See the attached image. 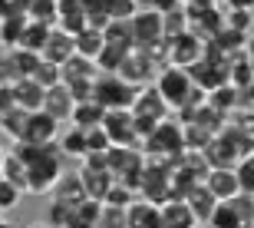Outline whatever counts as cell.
<instances>
[{
	"label": "cell",
	"mask_w": 254,
	"mask_h": 228,
	"mask_svg": "<svg viewBox=\"0 0 254 228\" xmlns=\"http://www.w3.org/2000/svg\"><path fill=\"white\" fill-rule=\"evenodd\" d=\"M66 172L63 165V152L57 149V143L47 146L43 149V155H40L37 162H30L27 165V182H23V192H30V195H43V192H53V185H57V179Z\"/></svg>",
	"instance_id": "cell-1"
},
{
	"label": "cell",
	"mask_w": 254,
	"mask_h": 228,
	"mask_svg": "<svg viewBox=\"0 0 254 228\" xmlns=\"http://www.w3.org/2000/svg\"><path fill=\"white\" fill-rule=\"evenodd\" d=\"M152 86L159 89V96L165 99V106H169V109H175V113L189 103L191 89H195L189 70H179V67H162L159 73H155V83H152Z\"/></svg>",
	"instance_id": "cell-2"
},
{
	"label": "cell",
	"mask_w": 254,
	"mask_h": 228,
	"mask_svg": "<svg viewBox=\"0 0 254 228\" xmlns=\"http://www.w3.org/2000/svg\"><path fill=\"white\" fill-rule=\"evenodd\" d=\"M155 73H159V63H155L145 50H129L123 57V63H119V70H116V76H119L123 83H129L132 89L152 86L155 83Z\"/></svg>",
	"instance_id": "cell-3"
},
{
	"label": "cell",
	"mask_w": 254,
	"mask_h": 228,
	"mask_svg": "<svg viewBox=\"0 0 254 228\" xmlns=\"http://www.w3.org/2000/svg\"><path fill=\"white\" fill-rule=\"evenodd\" d=\"M135 89L129 83H123L119 76H96L93 83V103L103 109H132Z\"/></svg>",
	"instance_id": "cell-4"
},
{
	"label": "cell",
	"mask_w": 254,
	"mask_h": 228,
	"mask_svg": "<svg viewBox=\"0 0 254 228\" xmlns=\"http://www.w3.org/2000/svg\"><path fill=\"white\" fill-rule=\"evenodd\" d=\"M175 149H182V123H175L169 116L145 139V155H152V159H162V155L165 159H175Z\"/></svg>",
	"instance_id": "cell-5"
},
{
	"label": "cell",
	"mask_w": 254,
	"mask_h": 228,
	"mask_svg": "<svg viewBox=\"0 0 254 228\" xmlns=\"http://www.w3.org/2000/svg\"><path fill=\"white\" fill-rule=\"evenodd\" d=\"M129 30H132V47L135 50H152L162 37V13L149 7H139V13L129 20Z\"/></svg>",
	"instance_id": "cell-6"
},
{
	"label": "cell",
	"mask_w": 254,
	"mask_h": 228,
	"mask_svg": "<svg viewBox=\"0 0 254 228\" xmlns=\"http://www.w3.org/2000/svg\"><path fill=\"white\" fill-rule=\"evenodd\" d=\"M60 136V123L53 116H47L43 109L37 113H27V123H23V133H20V143L23 146H53Z\"/></svg>",
	"instance_id": "cell-7"
},
{
	"label": "cell",
	"mask_w": 254,
	"mask_h": 228,
	"mask_svg": "<svg viewBox=\"0 0 254 228\" xmlns=\"http://www.w3.org/2000/svg\"><path fill=\"white\" fill-rule=\"evenodd\" d=\"M205 40H198L191 30L179 33V37L169 40V67H179V70H191L198 60L205 57Z\"/></svg>",
	"instance_id": "cell-8"
},
{
	"label": "cell",
	"mask_w": 254,
	"mask_h": 228,
	"mask_svg": "<svg viewBox=\"0 0 254 228\" xmlns=\"http://www.w3.org/2000/svg\"><path fill=\"white\" fill-rule=\"evenodd\" d=\"M99 129L106 133L109 146H126V149H135V129H132V113L129 109H106Z\"/></svg>",
	"instance_id": "cell-9"
},
{
	"label": "cell",
	"mask_w": 254,
	"mask_h": 228,
	"mask_svg": "<svg viewBox=\"0 0 254 228\" xmlns=\"http://www.w3.org/2000/svg\"><path fill=\"white\" fill-rule=\"evenodd\" d=\"M129 113L162 123V119H169V116H172V109L165 106V99L159 96V89H155V86H142V89H135V99H132V109H129Z\"/></svg>",
	"instance_id": "cell-10"
},
{
	"label": "cell",
	"mask_w": 254,
	"mask_h": 228,
	"mask_svg": "<svg viewBox=\"0 0 254 228\" xmlns=\"http://www.w3.org/2000/svg\"><path fill=\"white\" fill-rule=\"evenodd\" d=\"M69 57H73V37H69L66 30L53 27L47 43H43V50H40V60H43V63H53V67H63Z\"/></svg>",
	"instance_id": "cell-11"
},
{
	"label": "cell",
	"mask_w": 254,
	"mask_h": 228,
	"mask_svg": "<svg viewBox=\"0 0 254 228\" xmlns=\"http://www.w3.org/2000/svg\"><path fill=\"white\" fill-rule=\"evenodd\" d=\"M10 96H13V109H23V113L43 109V86L33 83V79H13Z\"/></svg>",
	"instance_id": "cell-12"
},
{
	"label": "cell",
	"mask_w": 254,
	"mask_h": 228,
	"mask_svg": "<svg viewBox=\"0 0 254 228\" xmlns=\"http://www.w3.org/2000/svg\"><path fill=\"white\" fill-rule=\"evenodd\" d=\"M211 195H215L218 202H231L238 195V175H235V169H208V175H205V182H201Z\"/></svg>",
	"instance_id": "cell-13"
},
{
	"label": "cell",
	"mask_w": 254,
	"mask_h": 228,
	"mask_svg": "<svg viewBox=\"0 0 254 228\" xmlns=\"http://www.w3.org/2000/svg\"><path fill=\"white\" fill-rule=\"evenodd\" d=\"M96 76H99V70H96L93 60H86V57H69L60 67V83L63 86H76V83H93Z\"/></svg>",
	"instance_id": "cell-14"
},
{
	"label": "cell",
	"mask_w": 254,
	"mask_h": 228,
	"mask_svg": "<svg viewBox=\"0 0 254 228\" xmlns=\"http://www.w3.org/2000/svg\"><path fill=\"white\" fill-rule=\"evenodd\" d=\"M195 215L182 199H169L159 205V228H195Z\"/></svg>",
	"instance_id": "cell-15"
},
{
	"label": "cell",
	"mask_w": 254,
	"mask_h": 228,
	"mask_svg": "<svg viewBox=\"0 0 254 228\" xmlns=\"http://www.w3.org/2000/svg\"><path fill=\"white\" fill-rule=\"evenodd\" d=\"M43 113L53 116V119H57L60 126L69 123V113H73V96H69V89H66L63 83L43 93Z\"/></svg>",
	"instance_id": "cell-16"
},
{
	"label": "cell",
	"mask_w": 254,
	"mask_h": 228,
	"mask_svg": "<svg viewBox=\"0 0 254 228\" xmlns=\"http://www.w3.org/2000/svg\"><path fill=\"white\" fill-rule=\"evenodd\" d=\"M83 199H86V189H83V182H79V175H76V172H63L57 179V185H53V202L73 209V205H79Z\"/></svg>",
	"instance_id": "cell-17"
},
{
	"label": "cell",
	"mask_w": 254,
	"mask_h": 228,
	"mask_svg": "<svg viewBox=\"0 0 254 228\" xmlns=\"http://www.w3.org/2000/svg\"><path fill=\"white\" fill-rule=\"evenodd\" d=\"M182 202L189 205V212L195 215V222H198V225H205V222L211 219V212L218 209V199H215V195H211V192L205 189V185H195V189H191V192H189V195H185Z\"/></svg>",
	"instance_id": "cell-18"
},
{
	"label": "cell",
	"mask_w": 254,
	"mask_h": 228,
	"mask_svg": "<svg viewBox=\"0 0 254 228\" xmlns=\"http://www.w3.org/2000/svg\"><path fill=\"white\" fill-rule=\"evenodd\" d=\"M126 228H159V205L135 199L126 209Z\"/></svg>",
	"instance_id": "cell-19"
},
{
	"label": "cell",
	"mask_w": 254,
	"mask_h": 228,
	"mask_svg": "<svg viewBox=\"0 0 254 228\" xmlns=\"http://www.w3.org/2000/svg\"><path fill=\"white\" fill-rule=\"evenodd\" d=\"M99 209H103V205H99L96 199H83L79 205L69 209L63 228H96V222H99Z\"/></svg>",
	"instance_id": "cell-20"
},
{
	"label": "cell",
	"mask_w": 254,
	"mask_h": 228,
	"mask_svg": "<svg viewBox=\"0 0 254 228\" xmlns=\"http://www.w3.org/2000/svg\"><path fill=\"white\" fill-rule=\"evenodd\" d=\"M103 30H93V27H86V30H79L73 37V53L76 57H86V60H93L96 63V57L103 53Z\"/></svg>",
	"instance_id": "cell-21"
},
{
	"label": "cell",
	"mask_w": 254,
	"mask_h": 228,
	"mask_svg": "<svg viewBox=\"0 0 254 228\" xmlns=\"http://www.w3.org/2000/svg\"><path fill=\"white\" fill-rule=\"evenodd\" d=\"M103 116L106 109L103 106H96V103H73V113H69V126L73 129H96V126L103 123Z\"/></svg>",
	"instance_id": "cell-22"
},
{
	"label": "cell",
	"mask_w": 254,
	"mask_h": 228,
	"mask_svg": "<svg viewBox=\"0 0 254 228\" xmlns=\"http://www.w3.org/2000/svg\"><path fill=\"white\" fill-rule=\"evenodd\" d=\"M103 43L106 47H116V50H123V53H129L132 47V30H129V20H109L103 27Z\"/></svg>",
	"instance_id": "cell-23"
},
{
	"label": "cell",
	"mask_w": 254,
	"mask_h": 228,
	"mask_svg": "<svg viewBox=\"0 0 254 228\" xmlns=\"http://www.w3.org/2000/svg\"><path fill=\"white\" fill-rule=\"evenodd\" d=\"M50 30H53V27H47V23L27 20V27H23V33H20L17 50H27V53H37V57H40V50H43V43H47Z\"/></svg>",
	"instance_id": "cell-24"
},
{
	"label": "cell",
	"mask_w": 254,
	"mask_h": 228,
	"mask_svg": "<svg viewBox=\"0 0 254 228\" xmlns=\"http://www.w3.org/2000/svg\"><path fill=\"white\" fill-rule=\"evenodd\" d=\"M57 149L63 152V159H86V133L83 129H66L57 136Z\"/></svg>",
	"instance_id": "cell-25"
},
{
	"label": "cell",
	"mask_w": 254,
	"mask_h": 228,
	"mask_svg": "<svg viewBox=\"0 0 254 228\" xmlns=\"http://www.w3.org/2000/svg\"><path fill=\"white\" fill-rule=\"evenodd\" d=\"M205 103L211 106V109H215V113H231V109H235L238 106V89L231 83H225V86H218V89H211V93L205 96Z\"/></svg>",
	"instance_id": "cell-26"
},
{
	"label": "cell",
	"mask_w": 254,
	"mask_h": 228,
	"mask_svg": "<svg viewBox=\"0 0 254 228\" xmlns=\"http://www.w3.org/2000/svg\"><path fill=\"white\" fill-rule=\"evenodd\" d=\"M0 179L13 182V185L23 192V182H27V162L20 159L17 152H7V155H3V165H0Z\"/></svg>",
	"instance_id": "cell-27"
},
{
	"label": "cell",
	"mask_w": 254,
	"mask_h": 228,
	"mask_svg": "<svg viewBox=\"0 0 254 228\" xmlns=\"http://www.w3.org/2000/svg\"><path fill=\"white\" fill-rule=\"evenodd\" d=\"M7 53H10V67H13V79H30L40 63L37 53H27V50H7Z\"/></svg>",
	"instance_id": "cell-28"
},
{
	"label": "cell",
	"mask_w": 254,
	"mask_h": 228,
	"mask_svg": "<svg viewBox=\"0 0 254 228\" xmlns=\"http://www.w3.org/2000/svg\"><path fill=\"white\" fill-rule=\"evenodd\" d=\"M23 27H27V17H7V20H0V50H17Z\"/></svg>",
	"instance_id": "cell-29"
},
{
	"label": "cell",
	"mask_w": 254,
	"mask_h": 228,
	"mask_svg": "<svg viewBox=\"0 0 254 228\" xmlns=\"http://www.w3.org/2000/svg\"><path fill=\"white\" fill-rule=\"evenodd\" d=\"M185 30H189V13H185V7H175V10H169V13H162V37L165 40L179 37Z\"/></svg>",
	"instance_id": "cell-30"
},
{
	"label": "cell",
	"mask_w": 254,
	"mask_h": 228,
	"mask_svg": "<svg viewBox=\"0 0 254 228\" xmlns=\"http://www.w3.org/2000/svg\"><path fill=\"white\" fill-rule=\"evenodd\" d=\"M228 205H231V212L238 215L241 228H254V195H248V192H238V195L228 202Z\"/></svg>",
	"instance_id": "cell-31"
},
{
	"label": "cell",
	"mask_w": 254,
	"mask_h": 228,
	"mask_svg": "<svg viewBox=\"0 0 254 228\" xmlns=\"http://www.w3.org/2000/svg\"><path fill=\"white\" fill-rule=\"evenodd\" d=\"M139 0H103V10L109 20H132L139 13Z\"/></svg>",
	"instance_id": "cell-32"
},
{
	"label": "cell",
	"mask_w": 254,
	"mask_h": 228,
	"mask_svg": "<svg viewBox=\"0 0 254 228\" xmlns=\"http://www.w3.org/2000/svg\"><path fill=\"white\" fill-rule=\"evenodd\" d=\"M235 175H238V189L254 195V152H248L235 162Z\"/></svg>",
	"instance_id": "cell-33"
},
{
	"label": "cell",
	"mask_w": 254,
	"mask_h": 228,
	"mask_svg": "<svg viewBox=\"0 0 254 228\" xmlns=\"http://www.w3.org/2000/svg\"><path fill=\"white\" fill-rule=\"evenodd\" d=\"M132 202H135V192H129L126 185H119V182H113L99 205H106V209H129Z\"/></svg>",
	"instance_id": "cell-34"
},
{
	"label": "cell",
	"mask_w": 254,
	"mask_h": 228,
	"mask_svg": "<svg viewBox=\"0 0 254 228\" xmlns=\"http://www.w3.org/2000/svg\"><path fill=\"white\" fill-rule=\"evenodd\" d=\"M23 123H27V113H23V109H7V113L0 116V133H7L13 143H20Z\"/></svg>",
	"instance_id": "cell-35"
},
{
	"label": "cell",
	"mask_w": 254,
	"mask_h": 228,
	"mask_svg": "<svg viewBox=\"0 0 254 228\" xmlns=\"http://www.w3.org/2000/svg\"><path fill=\"white\" fill-rule=\"evenodd\" d=\"M123 50L116 47H103V53L96 57V70H99V76H116V70H119V63H123Z\"/></svg>",
	"instance_id": "cell-36"
},
{
	"label": "cell",
	"mask_w": 254,
	"mask_h": 228,
	"mask_svg": "<svg viewBox=\"0 0 254 228\" xmlns=\"http://www.w3.org/2000/svg\"><path fill=\"white\" fill-rule=\"evenodd\" d=\"M205 228H241V222H238V215L231 212L228 202H218V209L211 212V219L205 222Z\"/></svg>",
	"instance_id": "cell-37"
},
{
	"label": "cell",
	"mask_w": 254,
	"mask_h": 228,
	"mask_svg": "<svg viewBox=\"0 0 254 228\" xmlns=\"http://www.w3.org/2000/svg\"><path fill=\"white\" fill-rule=\"evenodd\" d=\"M30 79H33V83H40V86H43V93H47V89L60 86V67H53V63H43V60H40Z\"/></svg>",
	"instance_id": "cell-38"
},
{
	"label": "cell",
	"mask_w": 254,
	"mask_h": 228,
	"mask_svg": "<svg viewBox=\"0 0 254 228\" xmlns=\"http://www.w3.org/2000/svg\"><path fill=\"white\" fill-rule=\"evenodd\" d=\"M20 199H23V192H20L13 182L0 179V215H3V212H13L20 205Z\"/></svg>",
	"instance_id": "cell-39"
},
{
	"label": "cell",
	"mask_w": 254,
	"mask_h": 228,
	"mask_svg": "<svg viewBox=\"0 0 254 228\" xmlns=\"http://www.w3.org/2000/svg\"><path fill=\"white\" fill-rule=\"evenodd\" d=\"M113 149L109 146V139H106V133L96 126V129H86V155H106V152Z\"/></svg>",
	"instance_id": "cell-40"
},
{
	"label": "cell",
	"mask_w": 254,
	"mask_h": 228,
	"mask_svg": "<svg viewBox=\"0 0 254 228\" xmlns=\"http://www.w3.org/2000/svg\"><path fill=\"white\" fill-rule=\"evenodd\" d=\"M96 228H126V209H99V222Z\"/></svg>",
	"instance_id": "cell-41"
},
{
	"label": "cell",
	"mask_w": 254,
	"mask_h": 228,
	"mask_svg": "<svg viewBox=\"0 0 254 228\" xmlns=\"http://www.w3.org/2000/svg\"><path fill=\"white\" fill-rule=\"evenodd\" d=\"M33 0H0V20L7 17H27V10Z\"/></svg>",
	"instance_id": "cell-42"
},
{
	"label": "cell",
	"mask_w": 254,
	"mask_h": 228,
	"mask_svg": "<svg viewBox=\"0 0 254 228\" xmlns=\"http://www.w3.org/2000/svg\"><path fill=\"white\" fill-rule=\"evenodd\" d=\"M66 215H69V209H66V205H60V202H50V209H47V225H50V228H63V225H66Z\"/></svg>",
	"instance_id": "cell-43"
},
{
	"label": "cell",
	"mask_w": 254,
	"mask_h": 228,
	"mask_svg": "<svg viewBox=\"0 0 254 228\" xmlns=\"http://www.w3.org/2000/svg\"><path fill=\"white\" fill-rule=\"evenodd\" d=\"M13 83V67H10V53L0 50V86H10Z\"/></svg>",
	"instance_id": "cell-44"
},
{
	"label": "cell",
	"mask_w": 254,
	"mask_h": 228,
	"mask_svg": "<svg viewBox=\"0 0 254 228\" xmlns=\"http://www.w3.org/2000/svg\"><path fill=\"white\" fill-rule=\"evenodd\" d=\"M142 7H149V10H155V13H169V10H175V7H182L179 0H145Z\"/></svg>",
	"instance_id": "cell-45"
},
{
	"label": "cell",
	"mask_w": 254,
	"mask_h": 228,
	"mask_svg": "<svg viewBox=\"0 0 254 228\" xmlns=\"http://www.w3.org/2000/svg\"><path fill=\"white\" fill-rule=\"evenodd\" d=\"M13 109V96H10V86H0V116Z\"/></svg>",
	"instance_id": "cell-46"
},
{
	"label": "cell",
	"mask_w": 254,
	"mask_h": 228,
	"mask_svg": "<svg viewBox=\"0 0 254 228\" xmlns=\"http://www.w3.org/2000/svg\"><path fill=\"white\" fill-rule=\"evenodd\" d=\"M228 10H254V0H228Z\"/></svg>",
	"instance_id": "cell-47"
},
{
	"label": "cell",
	"mask_w": 254,
	"mask_h": 228,
	"mask_svg": "<svg viewBox=\"0 0 254 228\" xmlns=\"http://www.w3.org/2000/svg\"><path fill=\"white\" fill-rule=\"evenodd\" d=\"M27 228H50V225H47V222H30Z\"/></svg>",
	"instance_id": "cell-48"
},
{
	"label": "cell",
	"mask_w": 254,
	"mask_h": 228,
	"mask_svg": "<svg viewBox=\"0 0 254 228\" xmlns=\"http://www.w3.org/2000/svg\"><path fill=\"white\" fill-rule=\"evenodd\" d=\"M0 228H13V225H10V222L3 219V215H0Z\"/></svg>",
	"instance_id": "cell-49"
},
{
	"label": "cell",
	"mask_w": 254,
	"mask_h": 228,
	"mask_svg": "<svg viewBox=\"0 0 254 228\" xmlns=\"http://www.w3.org/2000/svg\"><path fill=\"white\" fill-rule=\"evenodd\" d=\"M3 155H7V149H3V146H0V165H3Z\"/></svg>",
	"instance_id": "cell-50"
},
{
	"label": "cell",
	"mask_w": 254,
	"mask_h": 228,
	"mask_svg": "<svg viewBox=\"0 0 254 228\" xmlns=\"http://www.w3.org/2000/svg\"><path fill=\"white\" fill-rule=\"evenodd\" d=\"M195 228H205V225H195Z\"/></svg>",
	"instance_id": "cell-51"
},
{
	"label": "cell",
	"mask_w": 254,
	"mask_h": 228,
	"mask_svg": "<svg viewBox=\"0 0 254 228\" xmlns=\"http://www.w3.org/2000/svg\"><path fill=\"white\" fill-rule=\"evenodd\" d=\"M139 3H145V0H139Z\"/></svg>",
	"instance_id": "cell-52"
},
{
	"label": "cell",
	"mask_w": 254,
	"mask_h": 228,
	"mask_svg": "<svg viewBox=\"0 0 254 228\" xmlns=\"http://www.w3.org/2000/svg\"><path fill=\"white\" fill-rule=\"evenodd\" d=\"M53 3H57V0H53Z\"/></svg>",
	"instance_id": "cell-53"
}]
</instances>
